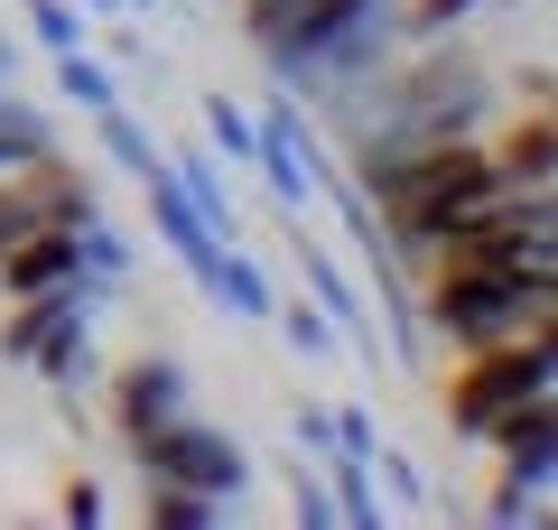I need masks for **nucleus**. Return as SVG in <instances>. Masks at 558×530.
Wrapping results in <instances>:
<instances>
[{
  "instance_id": "f257e3e1",
  "label": "nucleus",
  "mask_w": 558,
  "mask_h": 530,
  "mask_svg": "<svg viewBox=\"0 0 558 530\" xmlns=\"http://www.w3.org/2000/svg\"><path fill=\"white\" fill-rule=\"evenodd\" d=\"M539 392H558V335H484V345H457V363L438 382L447 429L475 437V447H484V429L502 410H521Z\"/></svg>"
},
{
  "instance_id": "f03ea898",
  "label": "nucleus",
  "mask_w": 558,
  "mask_h": 530,
  "mask_svg": "<svg viewBox=\"0 0 558 530\" xmlns=\"http://www.w3.org/2000/svg\"><path fill=\"white\" fill-rule=\"evenodd\" d=\"M484 447L502 456L494 493H484V521L512 530V521H539L549 511V484H558V392L521 400V410H502L494 429H484Z\"/></svg>"
},
{
  "instance_id": "7ed1b4c3",
  "label": "nucleus",
  "mask_w": 558,
  "mask_h": 530,
  "mask_svg": "<svg viewBox=\"0 0 558 530\" xmlns=\"http://www.w3.org/2000/svg\"><path fill=\"white\" fill-rule=\"evenodd\" d=\"M131 466L168 474V484H196V493H215V503H242L252 474H260L252 456H242V437L215 429V419H196V410H178V419H159L149 437H131Z\"/></svg>"
},
{
  "instance_id": "20e7f679",
  "label": "nucleus",
  "mask_w": 558,
  "mask_h": 530,
  "mask_svg": "<svg viewBox=\"0 0 558 530\" xmlns=\"http://www.w3.org/2000/svg\"><path fill=\"white\" fill-rule=\"evenodd\" d=\"M84 215H102V196L65 149H38L28 168L0 177V242L28 233V224H84Z\"/></svg>"
},
{
  "instance_id": "39448f33",
  "label": "nucleus",
  "mask_w": 558,
  "mask_h": 530,
  "mask_svg": "<svg viewBox=\"0 0 558 530\" xmlns=\"http://www.w3.org/2000/svg\"><path fill=\"white\" fill-rule=\"evenodd\" d=\"M178 410H196V382H186L178 353H131V363L112 373V437L121 447L149 437L159 419H178Z\"/></svg>"
},
{
  "instance_id": "423d86ee",
  "label": "nucleus",
  "mask_w": 558,
  "mask_h": 530,
  "mask_svg": "<svg viewBox=\"0 0 558 530\" xmlns=\"http://www.w3.org/2000/svg\"><path fill=\"white\" fill-rule=\"evenodd\" d=\"M289 242H299V270H307V298H317V308L336 316L344 353H363V363H373V353H381V326H373V308H363V289H354V279H344V252H336V242H317V233H307V215L289 224Z\"/></svg>"
},
{
  "instance_id": "0eeeda50",
  "label": "nucleus",
  "mask_w": 558,
  "mask_h": 530,
  "mask_svg": "<svg viewBox=\"0 0 558 530\" xmlns=\"http://www.w3.org/2000/svg\"><path fill=\"white\" fill-rule=\"evenodd\" d=\"M131 186H140V196H149V233H159V252L178 261L186 279H205V270H215V252H223V242H215V224H205L196 205H186L178 168H168V158H159V168H149V177H131Z\"/></svg>"
},
{
  "instance_id": "6e6552de",
  "label": "nucleus",
  "mask_w": 558,
  "mask_h": 530,
  "mask_svg": "<svg viewBox=\"0 0 558 530\" xmlns=\"http://www.w3.org/2000/svg\"><path fill=\"white\" fill-rule=\"evenodd\" d=\"M84 279V252H75V224H28V233L0 242V298H28V289H65ZM94 289V279H84ZM102 298V289H94Z\"/></svg>"
},
{
  "instance_id": "1a4fd4ad",
  "label": "nucleus",
  "mask_w": 558,
  "mask_h": 530,
  "mask_svg": "<svg viewBox=\"0 0 558 530\" xmlns=\"http://www.w3.org/2000/svg\"><path fill=\"white\" fill-rule=\"evenodd\" d=\"M484 149H494L502 186H558V112H549V103H521L512 121L494 112V131H484Z\"/></svg>"
},
{
  "instance_id": "9d476101",
  "label": "nucleus",
  "mask_w": 558,
  "mask_h": 530,
  "mask_svg": "<svg viewBox=\"0 0 558 530\" xmlns=\"http://www.w3.org/2000/svg\"><path fill=\"white\" fill-rule=\"evenodd\" d=\"M75 308H102L84 279H65V289H28V298H0V363H28V353H38Z\"/></svg>"
},
{
  "instance_id": "9b49d317",
  "label": "nucleus",
  "mask_w": 558,
  "mask_h": 530,
  "mask_svg": "<svg viewBox=\"0 0 558 530\" xmlns=\"http://www.w3.org/2000/svg\"><path fill=\"white\" fill-rule=\"evenodd\" d=\"M28 373H38L57 400H75L84 382H102V353H94V308H75V316H65V326L47 335L38 353H28Z\"/></svg>"
},
{
  "instance_id": "f8f14e48",
  "label": "nucleus",
  "mask_w": 558,
  "mask_h": 530,
  "mask_svg": "<svg viewBox=\"0 0 558 530\" xmlns=\"http://www.w3.org/2000/svg\"><path fill=\"white\" fill-rule=\"evenodd\" d=\"M196 289L215 298L223 316H242V326H270V298H279V289H270V270H260V261L242 252V242H223V252H215V270H205Z\"/></svg>"
},
{
  "instance_id": "ddd939ff",
  "label": "nucleus",
  "mask_w": 558,
  "mask_h": 530,
  "mask_svg": "<svg viewBox=\"0 0 558 530\" xmlns=\"http://www.w3.org/2000/svg\"><path fill=\"white\" fill-rule=\"evenodd\" d=\"M140 521L149 530H215V521H233V503H215L196 484H168V474H140Z\"/></svg>"
},
{
  "instance_id": "4468645a",
  "label": "nucleus",
  "mask_w": 558,
  "mask_h": 530,
  "mask_svg": "<svg viewBox=\"0 0 558 530\" xmlns=\"http://www.w3.org/2000/svg\"><path fill=\"white\" fill-rule=\"evenodd\" d=\"M326 493H336V521L344 530H381L391 521V503H381V484H373V466H363V456H344V447H326Z\"/></svg>"
},
{
  "instance_id": "2eb2a0df",
  "label": "nucleus",
  "mask_w": 558,
  "mask_h": 530,
  "mask_svg": "<svg viewBox=\"0 0 558 530\" xmlns=\"http://www.w3.org/2000/svg\"><path fill=\"white\" fill-rule=\"evenodd\" d=\"M270 326L289 335V353H299V363H326V353H344V335H336V316L317 308V298H270Z\"/></svg>"
},
{
  "instance_id": "dca6fc26",
  "label": "nucleus",
  "mask_w": 558,
  "mask_h": 530,
  "mask_svg": "<svg viewBox=\"0 0 558 530\" xmlns=\"http://www.w3.org/2000/svg\"><path fill=\"white\" fill-rule=\"evenodd\" d=\"M94 140H102V158H112L121 177H149V168L168 158L159 140H149V121L131 112V103H112V112H94Z\"/></svg>"
},
{
  "instance_id": "f3484780",
  "label": "nucleus",
  "mask_w": 558,
  "mask_h": 530,
  "mask_svg": "<svg viewBox=\"0 0 558 530\" xmlns=\"http://www.w3.org/2000/svg\"><path fill=\"white\" fill-rule=\"evenodd\" d=\"M38 149H57V121H47L38 103H20L10 84H0V177H10V168H28Z\"/></svg>"
},
{
  "instance_id": "a211bd4d",
  "label": "nucleus",
  "mask_w": 558,
  "mask_h": 530,
  "mask_svg": "<svg viewBox=\"0 0 558 530\" xmlns=\"http://www.w3.org/2000/svg\"><path fill=\"white\" fill-rule=\"evenodd\" d=\"M57 94L94 121V112H112V103H121V75L94 57V47H65V57H57Z\"/></svg>"
},
{
  "instance_id": "6ab92c4d",
  "label": "nucleus",
  "mask_w": 558,
  "mask_h": 530,
  "mask_svg": "<svg viewBox=\"0 0 558 530\" xmlns=\"http://www.w3.org/2000/svg\"><path fill=\"white\" fill-rule=\"evenodd\" d=\"M475 10L484 0H391V28H400V47H418V38H457Z\"/></svg>"
},
{
  "instance_id": "aec40b11",
  "label": "nucleus",
  "mask_w": 558,
  "mask_h": 530,
  "mask_svg": "<svg viewBox=\"0 0 558 530\" xmlns=\"http://www.w3.org/2000/svg\"><path fill=\"white\" fill-rule=\"evenodd\" d=\"M20 20H28V38H38L47 57H65V47H94V20H84L75 0H20Z\"/></svg>"
},
{
  "instance_id": "412c9836",
  "label": "nucleus",
  "mask_w": 558,
  "mask_h": 530,
  "mask_svg": "<svg viewBox=\"0 0 558 530\" xmlns=\"http://www.w3.org/2000/svg\"><path fill=\"white\" fill-rule=\"evenodd\" d=\"M205 149H223L233 168H252V149H260V121L242 112L233 94H205Z\"/></svg>"
},
{
  "instance_id": "4be33fe9",
  "label": "nucleus",
  "mask_w": 558,
  "mask_h": 530,
  "mask_svg": "<svg viewBox=\"0 0 558 530\" xmlns=\"http://www.w3.org/2000/svg\"><path fill=\"white\" fill-rule=\"evenodd\" d=\"M363 466H373V484H381V503H428V474H418L410 456L391 447V437H373V456H363Z\"/></svg>"
},
{
  "instance_id": "5701e85b",
  "label": "nucleus",
  "mask_w": 558,
  "mask_h": 530,
  "mask_svg": "<svg viewBox=\"0 0 558 530\" xmlns=\"http://www.w3.org/2000/svg\"><path fill=\"white\" fill-rule=\"evenodd\" d=\"M289 511H299L307 530H336V493H326V474H307L299 456H289Z\"/></svg>"
},
{
  "instance_id": "b1692460",
  "label": "nucleus",
  "mask_w": 558,
  "mask_h": 530,
  "mask_svg": "<svg viewBox=\"0 0 558 530\" xmlns=\"http://www.w3.org/2000/svg\"><path fill=\"white\" fill-rule=\"evenodd\" d=\"M102 511H112V503H102V484H94V474H65V493H57V521H65V530H94Z\"/></svg>"
},
{
  "instance_id": "393cba45",
  "label": "nucleus",
  "mask_w": 558,
  "mask_h": 530,
  "mask_svg": "<svg viewBox=\"0 0 558 530\" xmlns=\"http://www.w3.org/2000/svg\"><path fill=\"white\" fill-rule=\"evenodd\" d=\"M289 429H299V447H307V456L336 447V419H326V400H299V419H289Z\"/></svg>"
},
{
  "instance_id": "a878e982",
  "label": "nucleus",
  "mask_w": 558,
  "mask_h": 530,
  "mask_svg": "<svg viewBox=\"0 0 558 530\" xmlns=\"http://www.w3.org/2000/svg\"><path fill=\"white\" fill-rule=\"evenodd\" d=\"M326 419H336V447H344V456H373V437H381L373 410H326Z\"/></svg>"
},
{
  "instance_id": "bb28decb",
  "label": "nucleus",
  "mask_w": 558,
  "mask_h": 530,
  "mask_svg": "<svg viewBox=\"0 0 558 530\" xmlns=\"http://www.w3.org/2000/svg\"><path fill=\"white\" fill-rule=\"evenodd\" d=\"M75 10H84V20H112V10H121V0H75Z\"/></svg>"
},
{
  "instance_id": "cd10ccee",
  "label": "nucleus",
  "mask_w": 558,
  "mask_h": 530,
  "mask_svg": "<svg viewBox=\"0 0 558 530\" xmlns=\"http://www.w3.org/2000/svg\"><path fill=\"white\" fill-rule=\"evenodd\" d=\"M121 10H159V0H121Z\"/></svg>"
}]
</instances>
